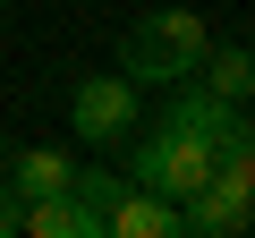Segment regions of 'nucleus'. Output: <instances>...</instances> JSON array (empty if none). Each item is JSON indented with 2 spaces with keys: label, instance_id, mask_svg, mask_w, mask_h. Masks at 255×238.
Segmentation results:
<instances>
[{
  "label": "nucleus",
  "instance_id": "f257e3e1",
  "mask_svg": "<svg viewBox=\"0 0 255 238\" xmlns=\"http://www.w3.org/2000/svg\"><path fill=\"white\" fill-rule=\"evenodd\" d=\"M204 43H213V26L196 9H145L119 34V77L128 85H179V77H196Z\"/></svg>",
  "mask_w": 255,
  "mask_h": 238
},
{
  "label": "nucleus",
  "instance_id": "f03ea898",
  "mask_svg": "<svg viewBox=\"0 0 255 238\" xmlns=\"http://www.w3.org/2000/svg\"><path fill=\"white\" fill-rule=\"evenodd\" d=\"M128 179H136V187H153V196H170V204H187V196L213 179V136L153 128V136H136V153H128Z\"/></svg>",
  "mask_w": 255,
  "mask_h": 238
},
{
  "label": "nucleus",
  "instance_id": "7ed1b4c3",
  "mask_svg": "<svg viewBox=\"0 0 255 238\" xmlns=\"http://www.w3.org/2000/svg\"><path fill=\"white\" fill-rule=\"evenodd\" d=\"M68 128H77L85 145H119L128 128H136V85H128L119 68H102V77H85V85L68 94Z\"/></svg>",
  "mask_w": 255,
  "mask_h": 238
},
{
  "label": "nucleus",
  "instance_id": "20e7f679",
  "mask_svg": "<svg viewBox=\"0 0 255 238\" xmlns=\"http://www.w3.org/2000/svg\"><path fill=\"white\" fill-rule=\"evenodd\" d=\"M102 238H179V204L128 179V187L111 196V213H102Z\"/></svg>",
  "mask_w": 255,
  "mask_h": 238
},
{
  "label": "nucleus",
  "instance_id": "39448f33",
  "mask_svg": "<svg viewBox=\"0 0 255 238\" xmlns=\"http://www.w3.org/2000/svg\"><path fill=\"white\" fill-rule=\"evenodd\" d=\"M196 85L221 94V102H255V43H204Z\"/></svg>",
  "mask_w": 255,
  "mask_h": 238
},
{
  "label": "nucleus",
  "instance_id": "423d86ee",
  "mask_svg": "<svg viewBox=\"0 0 255 238\" xmlns=\"http://www.w3.org/2000/svg\"><path fill=\"white\" fill-rule=\"evenodd\" d=\"M247 221H255V204H238V196H221L213 179H204V187H196V196L179 204V230H196V238H238Z\"/></svg>",
  "mask_w": 255,
  "mask_h": 238
},
{
  "label": "nucleus",
  "instance_id": "0eeeda50",
  "mask_svg": "<svg viewBox=\"0 0 255 238\" xmlns=\"http://www.w3.org/2000/svg\"><path fill=\"white\" fill-rule=\"evenodd\" d=\"M68 170H77V153H60V145H26V153H9V187H17V204H26V196H60Z\"/></svg>",
  "mask_w": 255,
  "mask_h": 238
},
{
  "label": "nucleus",
  "instance_id": "6e6552de",
  "mask_svg": "<svg viewBox=\"0 0 255 238\" xmlns=\"http://www.w3.org/2000/svg\"><path fill=\"white\" fill-rule=\"evenodd\" d=\"M0 230H17V187L0 179Z\"/></svg>",
  "mask_w": 255,
  "mask_h": 238
},
{
  "label": "nucleus",
  "instance_id": "1a4fd4ad",
  "mask_svg": "<svg viewBox=\"0 0 255 238\" xmlns=\"http://www.w3.org/2000/svg\"><path fill=\"white\" fill-rule=\"evenodd\" d=\"M0 9H9V0H0Z\"/></svg>",
  "mask_w": 255,
  "mask_h": 238
}]
</instances>
